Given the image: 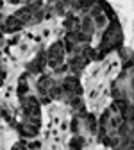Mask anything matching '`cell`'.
I'll list each match as a JSON object with an SVG mask.
<instances>
[{
	"mask_svg": "<svg viewBox=\"0 0 134 150\" xmlns=\"http://www.w3.org/2000/svg\"><path fill=\"white\" fill-rule=\"evenodd\" d=\"M22 27V22L18 20L16 16H9L7 20H6V23L2 25V29L6 30V32H14V30H18Z\"/></svg>",
	"mask_w": 134,
	"mask_h": 150,
	"instance_id": "cell-1",
	"label": "cell"
},
{
	"mask_svg": "<svg viewBox=\"0 0 134 150\" xmlns=\"http://www.w3.org/2000/svg\"><path fill=\"white\" fill-rule=\"evenodd\" d=\"M82 32L88 34V36H91V32H93V23H91L89 18H84V22H82Z\"/></svg>",
	"mask_w": 134,
	"mask_h": 150,
	"instance_id": "cell-2",
	"label": "cell"
},
{
	"mask_svg": "<svg viewBox=\"0 0 134 150\" xmlns=\"http://www.w3.org/2000/svg\"><path fill=\"white\" fill-rule=\"evenodd\" d=\"M84 63H86V59L75 57V59H72V68H73V70H81V68L84 66Z\"/></svg>",
	"mask_w": 134,
	"mask_h": 150,
	"instance_id": "cell-3",
	"label": "cell"
},
{
	"mask_svg": "<svg viewBox=\"0 0 134 150\" xmlns=\"http://www.w3.org/2000/svg\"><path fill=\"white\" fill-rule=\"evenodd\" d=\"M82 145H84V141H82L81 138H73V139H72V143H70V146H72V148H81Z\"/></svg>",
	"mask_w": 134,
	"mask_h": 150,
	"instance_id": "cell-4",
	"label": "cell"
},
{
	"mask_svg": "<svg viewBox=\"0 0 134 150\" xmlns=\"http://www.w3.org/2000/svg\"><path fill=\"white\" fill-rule=\"evenodd\" d=\"M73 25H77V18H73V16H70L68 20L65 22V27H66V29H72Z\"/></svg>",
	"mask_w": 134,
	"mask_h": 150,
	"instance_id": "cell-5",
	"label": "cell"
},
{
	"mask_svg": "<svg viewBox=\"0 0 134 150\" xmlns=\"http://www.w3.org/2000/svg\"><path fill=\"white\" fill-rule=\"evenodd\" d=\"M86 120H88V127H89L91 130H95V118H93V116L89 115V116H88Z\"/></svg>",
	"mask_w": 134,
	"mask_h": 150,
	"instance_id": "cell-6",
	"label": "cell"
},
{
	"mask_svg": "<svg viewBox=\"0 0 134 150\" xmlns=\"http://www.w3.org/2000/svg\"><path fill=\"white\" fill-rule=\"evenodd\" d=\"M77 127H79L77 120H73V122H72V130H73V132H77Z\"/></svg>",
	"mask_w": 134,
	"mask_h": 150,
	"instance_id": "cell-7",
	"label": "cell"
}]
</instances>
